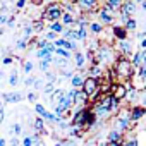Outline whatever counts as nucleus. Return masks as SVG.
<instances>
[{
  "mask_svg": "<svg viewBox=\"0 0 146 146\" xmlns=\"http://www.w3.org/2000/svg\"><path fill=\"white\" fill-rule=\"evenodd\" d=\"M46 122L41 119V117H38L36 115V119H35V122H33V127H35V131H36V134L38 136H46L48 134V131H46V125H45Z\"/></svg>",
  "mask_w": 146,
  "mask_h": 146,
  "instance_id": "9b49d317",
  "label": "nucleus"
},
{
  "mask_svg": "<svg viewBox=\"0 0 146 146\" xmlns=\"http://www.w3.org/2000/svg\"><path fill=\"white\" fill-rule=\"evenodd\" d=\"M53 55H57L60 58H67V60L72 58V52L70 50H65V48H55L53 50Z\"/></svg>",
  "mask_w": 146,
  "mask_h": 146,
  "instance_id": "412c9836",
  "label": "nucleus"
},
{
  "mask_svg": "<svg viewBox=\"0 0 146 146\" xmlns=\"http://www.w3.org/2000/svg\"><path fill=\"white\" fill-rule=\"evenodd\" d=\"M112 36H113V41H119V40H127L129 33L124 29V26H120V24H112Z\"/></svg>",
  "mask_w": 146,
  "mask_h": 146,
  "instance_id": "6e6552de",
  "label": "nucleus"
},
{
  "mask_svg": "<svg viewBox=\"0 0 146 146\" xmlns=\"http://www.w3.org/2000/svg\"><path fill=\"white\" fill-rule=\"evenodd\" d=\"M52 58H53V55H48V57H45V58H41L40 60V70H43V72H46L48 69H50V65H52Z\"/></svg>",
  "mask_w": 146,
  "mask_h": 146,
  "instance_id": "b1692460",
  "label": "nucleus"
},
{
  "mask_svg": "<svg viewBox=\"0 0 146 146\" xmlns=\"http://www.w3.org/2000/svg\"><path fill=\"white\" fill-rule=\"evenodd\" d=\"M9 84L11 86H17L19 84V70L17 69H12L9 72Z\"/></svg>",
  "mask_w": 146,
  "mask_h": 146,
  "instance_id": "5701e85b",
  "label": "nucleus"
},
{
  "mask_svg": "<svg viewBox=\"0 0 146 146\" xmlns=\"http://www.w3.org/2000/svg\"><path fill=\"white\" fill-rule=\"evenodd\" d=\"M107 146H122V143H107Z\"/></svg>",
  "mask_w": 146,
  "mask_h": 146,
  "instance_id": "3c124183",
  "label": "nucleus"
},
{
  "mask_svg": "<svg viewBox=\"0 0 146 146\" xmlns=\"http://www.w3.org/2000/svg\"><path fill=\"white\" fill-rule=\"evenodd\" d=\"M19 146H23V144H19Z\"/></svg>",
  "mask_w": 146,
  "mask_h": 146,
  "instance_id": "6e6d98bb",
  "label": "nucleus"
},
{
  "mask_svg": "<svg viewBox=\"0 0 146 146\" xmlns=\"http://www.w3.org/2000/svg\"><path fill=\"white\" fill-rule=\"evenodd\" d=\"M72 58H74V65H76V69H83L84 67V64H86V60H84V53L83 52H74L72 53Z\"/></svg>",
  "mask_w": 146,
  "mask_h": 146,
  "instance_id": "dca6fc26",
  "label": "nucleus"
},
{
  "mask_svg": "<svg viewBox=\"0 0 146 146\" xmlns=\"http://www.w3.org/2000/svg\"><path fill=\"white\" fill-rule=\"evenodd\" d=\"M96 14H98V23L102 24V26H112V24H115L117 23V19L113 17V16H110V14H107V12H103V11H96Z\"/></svg>",
  "mask_w": 146,
  "mask_h": 146,
  "instance_id": "1a4fd4ad",
  "label": "nucleus"
},
{
  "mask_svg": "<svg viewBox=\"0 0 146 146\" xmlns=\"http://www.w3.org/2000/svg\"><path fill=\"white\" fill-rule=\"evenodd\" d=\"M60 23H62V26H65V28L74 26V16L69 14V12H62V16H60Z\"/></svg>",
  "mask_w": 146,
  "mask_h": 146,
  "instance_id": "f3484780",
  "label": "nucleus"
},
{
  "mask_svg": "<svg viewBox=\"0 0 146 146\" xmlns=\"http://www.w3.org/2000/svg\"><path fill=\"white\" fill-rule=\"evenodd\" d=\"M113 50L117 52V55L131 57V53H132V45H131V41H129V40H119V41H115Z\"/></svg>",
  "mask_w": 146,
  "mask_h": 146,
  "instance_id": "39448f33",
  "label": "nucleus"
},
{
  "mask_svg": "<svg viewBox=\"0 0 146 146\" xmlns=\"http://www.w3.org/2000/svg\"><path fill=\"white\" fill-rule=\"evenodd\" d=\"M67 131H69V137H72V139H76V137L79 139V137H83V136H84V132H83L79 127H69Z\"/></svg>",
  "mask_w": 146,
  "mask_h": 146,
  "instance_id": "a878e982",
  "label": "nucleus"
},
{
  "mask_svg": "<svg viewBox=\"0 0 146 146\" xmlns=\"http://www.w3.org/2000/svg\"><path fill=\"white\" fill-rule=\"evenodd\" d=\"M23 146H33V139H31V136H26V137H23V143H21Z\"/></svg>",
  "mask_w": 146,
  "mask_h": 146,
  "instance_id": "79ce46f5",
  "label": "nucleus"
},
{
  "mask_svg": "<svg viewBox=\"0 0 146 146\" xmlns=\"http://www.w3.org/2000/svg\"><path fill=\"white\" fill-rule=\"evenodd\" d=\"M83 81H84V76L78 70V72H74V74H72V78H70V86L74 88V90H81Z\"/></svg>",
  "mask_w": 146,
  "mask_h": 146,
  "instance_id": "f8f14e48",
  "label": "nucleus"
},
{
  "mask_svg": "<svg viewBox=\"0 0 146 146\" xmlns=\"http://www.w3.org/2000/svg\"><path fill=\"white\" fill-rule=\"evenodd\" d=\"M132 2H134L136 5H139V4H143V2H146V0H132Z\"/></svg>",
  "mask_w": 146,
  "mask_h": 146,
  "instance_id": "603ef678",
  "label": "nucleus"
},
{
  "mask_svg": "<svg viewBox=\"0 0 146 146\" xmlns=\"http://www.w3.org/2000/svg\"><path fill=\"white\" fill-rule=\"evenodd\" d=\"M7 28H14V24H16V17L14 16H9V19H7Z\"/></svg>",
  "mask_w": 146,
  "mask_h": 146,
  "instance_id": "37998d69",
  "label": "nucleus"
},
{
  "mask_svg": "<svg viewBox=\"0 0 146 146\" xmlns=\"http://www.w3.org/2000/svg\"><path fill=\"white\" fill-rule=\"evenodd\" d=\"M43 86H45V84H43V81H41V79H36V78H35V83H33V88H35L36 91H40V90H43Z\"/></svg>",
  "mask_w": 146,
  "mask_h": 146,
  "instance_id": "58836bf2",
  "label": "nucleus"
},
{
  "mask_svg": "<svg viewBox=\"0 0 146 146\" xmlns=\"http://www.w3.org/2000/svg\"><path fill=\"white\" fill-rule=\"evenodd\" d=\"M12 132H14V136H16V137H17V136H21V132H23L21 124H14V125H12Z\"/></svg>",
  "mask_w": 146,
  "mask_h": 146,
  "instance_id": "ea45409f",
  "label": "nucleus"
},
{
  "mask_svg": "<svg viewBox=\"0 0 146 146\" xmlns=\"http://www.w3.org/2000/svg\"><path fill=\"white\" fill-rule=\"evenodd\" d=\"M12 62H14V57H12V55L2 57V64H4V65H12Z\"/></svg>",
  "mask_w": 146,
  "mask_h": 146,
  "instance_id": "4c0bfd02",
  "label": "nucleus"
},
{
  "mask_svg": "<svg viewBox=\"0 0 146 146\" xmlns=\"http://www.w3.org/2000/svg\"><path fill=\"white\" fill-rule=\"evenodd\" d=\"M57 38H58V35H57V33H53V31H48V29L45 31V40H46V41H50V43H52V41H55Z\"/></svg>",
  "mask_w": 146,
  "mask_h": 146,
  "instance_id": "473e14b6",
  "label": "nucleus"
},
{
  "mask_svg": "<svg viewBox=\"0 0 146 146\" xmlns=\"http://www.w3.org/2000/svg\"><path fill=\"white\" fill-rule=\"evenodd\" d=\"M122 146H139V141H137V137L136 136H132V137H124L122 139Z\"/></svg>",
  "mask_w": 146,
  "mask_h": 146,
  "instance_id": "c756f323",
  "label": "nucleus"
},
{
  "mask_svg": "<svg viewBox=\"0 0 146 146\" xmlns=\"http://www.w3.org/2000/svg\"><path fill=\"white\" fill-rule=\"evenodd\" d=\"M62 12H64V9H62V2H57V0H55V2L46 4L45 11H43V14H41V19L45 21V24H48V23H55V21H60Z\"/></svg>",
  "mask_w": 146,
  "mask_h": 146,
  "instance_id": "f257e3e1",
  "label": "nucleus"
},
{
  "mask_svg": "<svg viewBox=\"0 0 146 146\" xmlns=\"http://www.w3.org/2000/svg\"><path fill=\"white\" fill-rule=\"evenodd\" d=\"M122 139H124V134H120L117 129H112L107 134V141L105 143H122Z\"/></svg>",
  "mask_w": 146,
  "mask_h": 146,
  "instance_id": "2eb2a0df",
  "label": "nucleus"
},
{
  "mask_svg": "<svg viewBox=\"0 0 146 146\" xmlns=\"http://www.w3.org/2000/svg\"><path fill=\"white\" fill-rule=\"evenodd\" d=\"M100 90V79H93V78H84V81H83V86H81V91L90 98L91 95H95L96 91Z\"/></svg>",
  "mask_w": 146,
  "mask_h": 146,
  "instance_id": "f03ea898",
  "label": "nucleus"
},
{
  "mask_svg": "<svg viewBox=\"0 0 146 146\" xmlns=\"http://www.w3.org/2000/svg\"><path fill=\"white\" fill-rule=\"evenodd\" d=\"M53 146H60V143H58V141H57V143H55V144H53Z\"/></svg>",
  "mask_w": 146,
  "mask_h": 146,
  "instance_id": "5fc2aeb1",
  "label": "nucleus"
},
{
  "mask_svg": "<svg viewBox=\"0 0 146 146\" xmlns=\"http://www.w3.org/2000/svg\"><path fill=\"white\" fill-rule=\"evenodd\" d=\"M60 146H78L76 139H72V137H64V139H58Z\"/></svg>",
  "mask_w": 146,
  "mask_h": 146,
  "instance_id": "2f4dec72",
  "label": "nucleus"
},
{
  "mask_svg": "<svg viewBox=\"0 0 146 146\" xmlns=\"http://www.w3.org/2000/svg\"><path fill=\"white\" fill-rule=\"evenodd\" d=\"M31 28H33V33H36V35H38V33L45 31V21H43V19L40 17L38 21H35V23L31 24Z\"/></svg>",
  "mask_w": 146,
  "mask_h": 146,
  "instance_id": "393cba45",
  "label": "nucleus"
},
{
  "mask_svg": "<svg viewBox=\"0 0 146 146\" xmlns=\"http://www.w3.org/2000/svg\"><path fill=\"white\" fill-rule=\"evenodd\" d=\"M26 98H28V102H29V103H33V105H35V103L38 102V95H36L35 91H31V93H28V95H26Z\"/></svg>",
  "mask_w": 146,
  "mask_h": 146,
  "instance_id": "c9c22d12",
  "label": "nucleus"
},
{
  "mask_svg": "<svg viewBox=\"0 0 146 146\" xmlns=\"http://www.w3.org/2000/svg\"><path fill=\"white\" fill-rule=\"evenodd\" d=\"M103 29H105V26H102L98 21H90L88 23V33H91V35H102Z\"/></svg>",
  "mask_w": 146,
  "mask_h": 146,
  "instance_id": "ddd939ff",
  "label": "nucleus"
},
{
  "mask_svg": "<svg viewBox=\"0 0 146 146\" xmlns=\"http://www.w3.org/2000/svg\"><path fill=\"white\" fill-rule=\"evenodd\" d=\"M132 67H139V65H146V50H137V52H132L131 57H129Z\"/></svg>",
  "mask_w": 146,
  "mask_h": 146,
  "instance_id": "423d86ee",
  "label": "nucleus"
},
{
  "mask_svg": "<svg viewBox=\"0 0 146 146\" xmlns=\"http://www.w3.org/2000/svg\"><path fill=\"white\" fill-rule=\"evenodd\" d=\"M21 143H19V137H12L11 139V146H19Z\"/></svg>",
  "mask_w": 146,
  "mask_h": 146,
  "instance_id": "49530a36",
  "label": "nucleus"
},
{
  "mask_svg": "<svg viewBox=\"0 0 146 146\" xmlns=\"http://www.w3.org/2000/svg\"><path fill=\"white\" fill-rule=\"evenodd\" d=\"M76 7H78L79 12L88 14V12L98 11V7H100V0H78V2H76Z\"/></svg>",
  "mask_w": 146,
  "mask_h": 146,
  "instance_id": "20e7f679",
  "label": "nucleus"
},
{
  "mask_svg": "<svg viewBox=\"0 0 146 146\" xmlns=\"http://www.w3.org/2000/svg\"><path fill=\"white\" fill-rule=\"evenodd\" d=\"M45 112H46V107H45L43 103L36 102V103H35V113H36L38 117H43V115H45Z\"/></svg>",
  "mask_w": 146,
  "mask_h": 146,
  "instance_id": "c85d7f7f",
  "label": "nucleus"
},
{
  "mask_svg": "<svg viewBox=\"0 0 146 146\" xmlns=\"http://www.w3.org/2000/svg\"><path fill=\"white\" fill-rule=\"evenodd\" d=\"M124 29H125L127 33H134V31L137 29V21H136L134 17H129V19L125 21V24H124Z\"/></svg>",
  "mask_w": 146,
  "mask_h": 146,
  "instance_id": "6ab92c4d",
  "label": "nucleus"
},
{
  "mask_svg": "<svg viewBox=\"0 0 146 146\" xmlns=\"http://www.w3.org/2000/svg\"><path fill=\"white\" fill-rule=\"evenodd\" d=\"M88 36H90L88 28H78L76 29V41H86Z\"/></svg>",
  "mask_w": 146,
  "mask_h": 146,
  "instance_id": "aec40b11",
  "label": "nucleus"
},
{
  "mask_svg": "<svg viewBox=\"0 0 146 146\" xmlns=\"http://www.w3.org/2000/svg\"><path fill=\"white\" fill-rule=\"evenodd\" d=\"M33 83H35V78H28V79L24 81V84H26V86H33Z\"/></svg>",
  "mask_w": 146,
  "mask_h": 146,
  "instance_id": "de8ad7c7",
  "label": "nucleus"
},
{
  "mask_svg": "<svg viewBox=\"0 0 146 146\" xmlns=\"http://www.w3.org/2000/svg\"><path fill=\"white\" fill-rule=\"evenodd\" d=\"M67 95L70 96V100H72V107H86L88 105V96L81 91V90H74L72 88L70 91H67Z\"/></svg>",
  "mask_w": 146,
  "mask_h": 146,
  "instance_id": "7ed1b4c3",
  "label": "nucleus"
},
{
  "mask_svg": "<svg viewBox=\"0 0 146 146\" xmlns=\"http://www.w3.org/2000/svg\"><path fill=\"white\" fill-rule=\"evenodd\" d=\"M2 98H4V103H19V102H23V100H24L23 93H17V91L4 93V95H2Z\"/></svg>",
  "mask_w": 146,
  "mask_h": 146,
  "instance_id": "9d476101",
  "label": "nucleus"
},
{
  "mask_svg": "<svg viewBox=\"0 0 146 146\" xmlns=\"http://www.w3.org/2000/svg\"><path fill=\"white\" fill-rule=\"evenodd\" d=\"M50 45V41H46L45 38H38V41H36V50H41V48H46Z\"/></svg>",
  "mask_w": 146,
  "mask_h": 146,
  "instance_id": "72a5a7b5",
  "label": "nucleus"
},
{
  "mask_svg": "<svg viewBox=\"0 0 146 146\" xmlns=\"http://www.w3.org/2000/svg\"><path fill=\"white\" fill-rule=\"evenodd\" d=\"M53 90H55V84H53V83H46V84L43 86V93H46V95H50Z\"/></svg>",
  "mask_w": 146,
  "mask_h": 146,
  "instance_id": "e433bc0d",
  "label": "nucleus"
},
{
  "mask_svg": "<svg viewBox=\"0 0 146 146\" xmlns=\"http://www.w3.org/2000/svg\"><path fill=\"white\" fill-rule=\"evenodd\" d=\"M16 48H17V50H26V48H28V41L23 40V38H19V40L16 41Z\"/></svg>",
  "mask_w": 146,
  "mask_h": 146,
  "instance_id": "f704fd0d",
  "label": "nucleus"
},
{
  "mask_svg": "<svg viewBox=\"0 0 146 146\" xmlns=\"http://www.w3.org/2000/svg\"><path fill=\"white\" fill-rule=\"evenodd\" d=\"M100 2H103L105 5H108L112 11H119L120 9V5H122V2H124V0H100Z\"/></svg>",
  "mask_w": 146,
  "mask_h": 146,
  "instance_id": "4be33fe9",
  "label": "nucleus"
},
{
  "mask_svg": "<svg viewBox=\"0 0 146 146\" xmlns=\"http://www.w3.org/2000/svg\"><path fill=\"white\" fill-rule=\"evenodd\" d=\"M28 5V0H17V2H16V7L17 9H24Z\"/></svg>",
  "mask_w": 146,
  "mask_h": 146,
  "instance_id": "c03bdc74",
  "label": "nucleus"
},
{
  "mask_svg": "<svg viewBox=\"0 0 146 146\" xmlns=\"http://www.w3.org/2000/svg\"><path fill=\"white\" fill-rule=\"evenodd\" d=\"M146 113V108L141 107V105H134V107H129V119L131 122H139Z\"/></svg>",
  "mask_w": 146,
  "mask_h": 146,
  "instance_id": "0eeeda50",
  "label": "nucleus"
},
{
  "mask_svg": "<svg viewBox=\"0 0 146 146\" xmlns=\"http://www.w3.org/2000/svg\"><path fill=\"white\" fill-rule=\"evenodd\" d=\"M23 70L26 72V74H31V72L35 70V64L31 60H24L23 62Z\"/></svg>",
  "mask_w": 146,
  "mask_h": 146,
  "instance_id": "7c9ffc66",
  "label": "nucleus"
},
{
  "mask_svg": "<svg viewBox=\"0 0 146 146\" xmlns=\"http://www.w3.org/2000/svg\"><path fill=\"white\" fill-rule=\"evenodd\" d=\"M2 35H4V28H2V26H0V36H2Z\"/></svg>",
  "mask_w": 146,
  "mask_h": 146,
  "instance_id": "864d4df0",
  "label": "nucleus"
},
{
  "mask_svg": "<svg viewBox=\"0 0 146 146\" xmlns=\"http://www.w3.org/2000/svg\"><path fill=\"white\" fill-rule=\"evenodd\" d=\"M52 64H55L57 67H65V69H69V60H67V58H60V57H55V55H53Z\"/></svg>",
  "mask_w": 146,
  "mask_h": 146,
  "instance_id": "bb28decb",
  "label": "nucleus"
},
{
  "mask_svg": "<svg viewBox=\"0 0 146 146\" xmlns=\"http://www.w3.org/2000/svg\"><path fill=\"white\" fill-rule=\"evenodd\" d=\"M146 48V40H141L139 41V50H144Z\"/></svg>",
  "mask_w": 146,
  "mask_h": 146,
  "instance_id": "09e8293b",
  "label": "nucleus"
},
{
  "mask_svg": "<svg viewBox=\"0 0 146 146\" xmlns=\"http://www.w3.org/2000/svg\"><path fill=\"white\" fill-rule=\"evenodd\" d=\"M0 146H7V141H5V137H0Z\"/></svg>",
  "mask_w": 146,
  "mask_h": 146,
  "instance_id": "8fccbe9b",
  "label": "nucleus"
},
{
  "mask_svg": "<svg viewBox=\"0 0 146 146\" xmlns=\"http://www.w3.org/2000/svg\"><path fill=\"white\" fill-rule=\"evenodd\" d=\"M7 19H9V14L4 11V12H0V26H2V24H5L7 23Z\"/></svg>",
  "mask_w": 146,
  "mask_h": 146,
  "instance_id": "a19ab883",
  "label": "nucleus"
},
{
  "mask_svg": "<svg viewBox=\"0 0 146 146\" xmlns=\"http://www.w3.org/2000/svg\"><path fill=\"white\" fill-rule=\"evenodd\" d=\"M137 40L141 41V40H146V31H139L137 33Z\"/></svg>",
  "mask_w": 146,
  "mask_h": 146,
  "instance_id": "a18cd8bd",
  "label": "nucleus"
},
{
  "mask_svg": "<svg viewBox=\"0 0 146 146\" xmlns=\"http://www.w3.org/2000/svg\"><path fill=\"white\" fill-rule=\"evenodd\" d=\"M46 26H48V31H53V33H57L58 36L62 35V31H64V28H65V26H62V23H60V21H55V23H48Z\"/></svg>",
  "mask_w": 146,
  "mask_h": 146,
  "instance_id": "a211bd4d",
  "label": "nucleus"
},
{
  "mask_svg": "<svg viewBox=\"0 0 146 146\" xmlns=\"http://www.w3.org/2000/svg\"><path fill=\"white\" fill-rule=\"evenodd\" d=\"M33 35H35V33H33V28H31V24H26V26L23 28V40H26V41H28V40H29Z\"/></svg>",
  "mask_w": 146,
  "mask_h": 146,
  "instance_id": "cd10ccee",
  "label": "nucleus"
},
{
  "mask_svg": "<svg viewBox=\"0 0 146 146\" xmlns=\"http://www.w3.org/2000/svg\"><path fill=\"white\" fill-rule=\"evenodd\" d=\"M53 50H55V46H53V43H50L46 48L36 50V52H35V55H36V58H38V60H41V58H45V57H48V55H53Z\"/></svg>",
  "mask_w": 146,
  "mask_h": 146,
  "instance_id": "4468645a",
  "label": "nucleus"
}]
</instances>
